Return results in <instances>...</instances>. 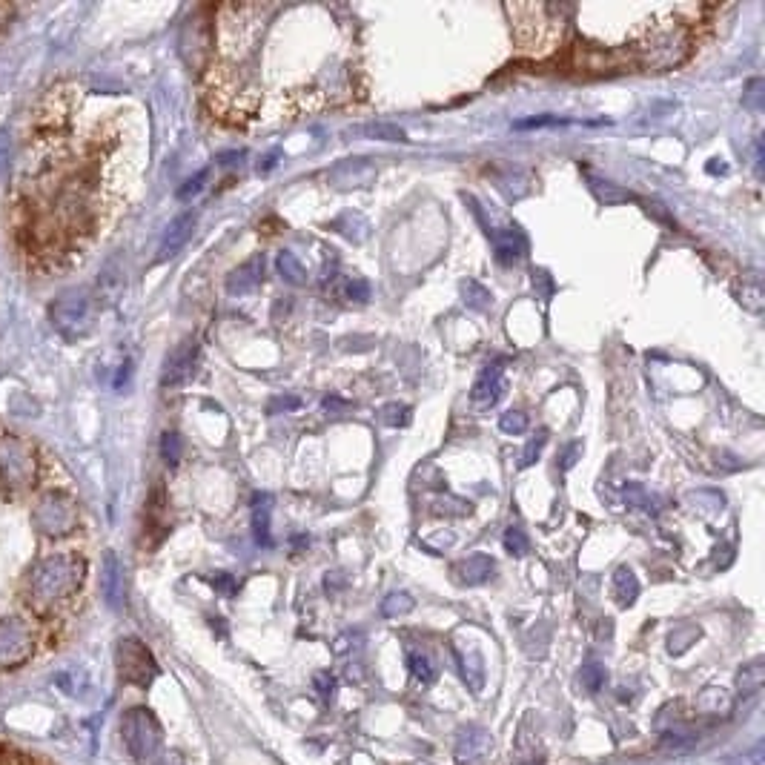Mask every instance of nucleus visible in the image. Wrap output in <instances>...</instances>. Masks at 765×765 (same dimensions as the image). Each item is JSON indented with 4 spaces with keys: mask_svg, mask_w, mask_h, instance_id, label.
<instances>
[{
    "mask_svg": "<svg viewBox=\"0 0 765 765\" xmlns=\"http://www.w3.org/2000/svg\"><path fill=\"white\" fill-rule=\"evenodd\" d=\"M298 407H301V399H298V396H278V399H273V402H270L267 413H270V416H278V413L298 410Z\"/></svg>",
    "mask_w": 765,
    "mask_h": 765,
    "instance_id": "72a5a7b5",
    "label": "nucleus"
},
{
    "mask_svg": "<svg viewBox=\"0 0 765 765\" xmlns=\"http://www.w3.org/2000/svg\"><path fill=\"white\" fill-rule=\"evenodd\" d=\"M195 364H198V341L184 339L164 362L161 387H181L195 373Z\"/></svg>",
    "mask_w": 765,
    "mask_h": 765,
    "instance_id": "1a4fd4ad",
    "label": "nucleus"
},
{
    "mask_svg": "<svg viewBox=\"0 0 765 765\" xmlns=\"http://www.w3.org/2000/svg\"><path fill=\"white\" fill-rule=\"evenodd\" d=\"M734 296L748 313H763V278H760V273H745L737 281Z\"/></svg>",
    "mask_w": 765,
    "mask_h": 765,
    "instance_id": "2eb2a0df",
    "label": "nucleus"
},
{
    "mask_svg": "<svg viewBox=\"0 0 765 765\" xmlns=\"http://www.w3.org/2000/svg\"><path fill=\"white\" fill-rule=\"evenodd\" d=\"M192 230H195V215L192 213L178 215L170 227L164 230V235H161V244H158V261H167V258H172V255L181 253V250L187 247V241H190Z\"/></svg>",
    "mask_w": 765,
    "mask_h": 765,
    "instance_id": "ddd939ff",
    "label": "nucleus"
},
{
    "mask_svg": "<svg viewBox=\"0 0 765 765\" xmlns=\"http://www.w3.org/2000/svg\"><path fill=\"white\" fill-rule=\"evenodd\" d=\"M339 407H344V402H339L336 396H333V399H324V410H339Z\"/></svg>",
    "mask_w": 765,
    "mask_h": 765,
    "instance_id": "37998d69",
    "label": "nucleus"
},
{
    "mask_svg": "<svg viewBox=\"0 0 765 765\" xmlns=\"http://www.w3.org/2000/svg\"><path fill=\"white\" fill-rule=\"evenodd\" d=\"M763 682H765V671L760 659L748 662L745 668H740V674H737V688H740V694H743V697L757 694V691L763 688Z\"/></svg>",
    "mask_w": 765,
    "mask_h": 765,
    "instance_id": "aec40b11",
    "label": "nucleus"
},
{
    "mask_svg": "<svg viewBox=\"0 0 765 765\" xmlns=\"http://www.w3.org/2000/svg\"><path fill=\"white\" fill-rule=\"evenodd\" d=\"M490 241H493V255L499 264L505 267H513L519 264L525 255H528V238L525 233L516 227V224H508V227H488Z\"/></svg>",
    "mask_w": 765,
    "mask_h": 765,
    "instance_id": "9d476101",
    "label": "nucleus"
},
{
    "mask_svg": "<svg viewBox=\"0 0 765 765\" xmlns=\"http://www.w3.org/2000/svg\"><path fill=\"white\" fill-rule=\"evenodd\" d=\"M413 611V596L410 594H390L382 602V614L387 619H399Z\"/></svg>",
    "mask_w": 765,
    "mask_h": 765,
    "instance_id": "393cba45",
    "label": "nucleus"
},
{
    "mask_svg": "<svg viewBox=\"0 0 765 765\" xmlns=\"http://www.w3.org/2000/svg\"><path fill=\"white\" fill-rule=\"evenodd\" d=\"M579 456H582V442H574V445L562 453V462H559V468L571 470L576 465V459H579Z\"/></svg>",
    "mask_w": 765,
    "mask_h": 765,
    "instance_id": "e433bc0d",
    "label": "nucleus"
},
{
    "mask_svg": "<svg viewBox=\"0 0 765 765\" xmlns=\"http://www.w3.org/2000/svg\"><path fill=\"white\" fill-rule=\"evenodd\" d=\"M708 172H725V164H708Z\"/></svg>",
    "mask_w": 765,
    "mask_h": 765,
    "instance_id": "a18cd8bd",
    "label": "nucleus"
},
{
    "mask_svg": "<svg viewBox=\"0 0 765 765\" xmlns=\"http://www.w3.org/2000/svg\"><path fill=\"white\" fill-rule=\"evenodd\" d=\"M344 298H350V301H356V304H364V301L370 298V284H367L364 278H350V281L344 284Z\"/></svg>",
    "mask_w": 765,
    "mask_h": 765,
    "instance_id": "2f4dec72",
    "label": "nucleus"
},
{
    "mask_svg": "<svg viewBox=\"0 0 765 765\" xmlns=\"http://www.w3.org/2000/svg\"><path fill=\"white\" fill-rule=\"evenodd\" d=\"M528 548H531V542H528L525 531H522L519 525H510L508 531H505V551H508L510 556H525Z\"/></svg>",
    "mask_w": 765,
    "mask_h": 765,
    "instance_id": "bb28decb",
    "label": "nucleus"
},
{
    "mask_svg": "<svg viewBox=\"0 0 765 765\" xmlns=\"http://www.w3.org/2000/svg\"><path fill=\"white\" fill-rule=\"evenodd\" d=\"M642 49H645L642 64L648 66V69H674V66H680L688 58L691 41H688V35L682 29H671V32L654 35L651 43L642 46Z\"/></svg>",
    "mask_w": 765,
    "mask_h": 765,
    "instance_id": "423d86ee",
    "label": "nucleus"
},
{
    "mask_svg": "<svg viewBox=\"0 0 765 765\" xmlns=\"http://www.w3.org/2000/svg\"><path fill=\"white\" fill-rule=\"evenodd\" d=\"M276 267H278V276L284 278L287 284H293V287H304V284H307V270L301 267V261L296 258V253L281 250L276 258Z\"/></svg>",
    "mask_w": 765,
    "mask_h": 765,
    "instance_id": "6ab92c4d",
    "label": "nucleus"
},
{
    "mask_svg": "<svg viewBox=\"0 0 765 765\" xmlns=\"http://www.w3.org/2000/svg\"><path fill=\"white\" fill-rule=\"evenodd\" d=\"M765 84L760 81V78H754L751 84L745 86V95H743V107L745 109H751V112H760L763 109V98H765Z\"/></svg>",
    "mask_w": 765,
    "mask_h": 765,
    "instance_id": "7c9ffc66",
    "label": "nucleus"
},
{
    "mask_svg": "<svg viewBox=\"0 0 765 765\" xmlns=\"http://www.w3.org/2000/svg\"><path fill=\"white\" fill-rule=\"evenodd\" d=\"M155 765H181V763H178V757H175V754H170V757H158Z\"/></svg>",
    "mask_w": 765,
    "mask_h": 765,
    "instance_id": "c03bdc74",
    "label": "nucleus"
},
{
    "mask_svg": "<svg viewBox=\"0 0 765 765\" xmlns=\"http://www.w3.org/2000/svg\"><path fill=\"white\" fill-rule=\"evenodd\" d=\"M104 596L112 608L121 605V599H124V574H121V562L115 553H107V559H104Z\"/></svg>",
    "mask_w": 765,
    "mask_h": 765,
    "instance_id": "f3484780",
    "label": "nucleus"
},
{
    "mask_svg": "<svg viewBox=\"0 0 765 765\" xmlns=\"http://www.w3.org/2000/svg\"><path fill=\"white\" fill-rule=\"evenodd\" d=\"M204 181H207V170L204 172H198L195 178H190L181 190H178V198H190V195H195V192H201V187H204Z\"/></svg>",
    "mask_w": 765,
    "mask_h": 765,
    "instance_id": "c9c22d12",
    "label": "nucleus"
},
{
    "mask_svg": "<svg viewBox=\"0 0 765 765\" xmlns=\"http://www.w3.org/2000/svg\"><path fill=\"white\" fill-rule=\"evenodd\" d=\"M502 393H505V367L502 362H493L488 364L482 373H479V379L473 382V390H470V399L476 404H496L502 399Z\"/></svg>",
    "mask_w": 765,
    "mask_h": 765,
    "instance_id": "f8f14e48",
    "label": "nucleus"
},
{
    "mask_svg": "<svg viewBox=\"0 0 765 765\" xmlns=\"http://www.w3.org/2000/svg\"><path fill=\"white\" fill-rule=\"evenodd\" d=\"M6 161H9V141H6V135H0V172L6 167Z\"/></svg>",
    "mask_w": 765,
    "mask_h": 765,
    "instance_id": "79ce46f5",
    "label": "nucleus"
},
{
    "mask_svg": "<svg viewBox=\"0 0 765 765\" xmlns=\"http://www.w3.org/2000/svg\"><path fill=\"white\" fill-rule=\"evenodd\" d=\"M370 135H382L384 141H404V132L396 127H370Z\"/></svg>",
    "mask_w": 765,
    "mask_h": 765,
    "instance_id": "ea45409f",
    "label": "nucleus"
},
{
    "mask_svg": "<svg viewBox=\"0 0 765 765\" xmlns=\"http://www.w3.org/2000/svg\"><path fill=\"white\" fill-rule=\"evenodd\" d=\"M32 634L21 619H3L0 622V668H15L32 654Z\"/></svg>",
    "mask_w": 765,
    "mask_h": 765,
    "instance_id": "6e6552de",
    "label": "nucleus"
},
{
    "mask_svg": "<svg viewBox=\"0 0 765 765\" xmlns=\"http://www.w3.org/2000/svg\"><path fill=\"white\" fill-rule=\"evenodd\" d=\"M86 579V562L78 553H52L35 562L26 576V599L32 608L46 611L66 602L81 591Z\"/></svg>",
    "mask_w": 765,
    "mask_h": 765,
    "instance_id": "f257e3e1",
    "label": "nucleus"
},
{
    "mask_svg": "<svg viewBox=\"0 0 765 765\" xmlns=\"http://www.w3.org/2000/svg\"><path fill=\"white\" fill-rule=\"evenodd\" d=\"M0 479L18 488H26L35 479V459L15 436H0Z\"/></svg>",
    "mask_w": 765,
    "mask_h": 765,
    "instance_id": "0eeeda50",
    "label": "nucleus"
},
{
    "mask_svg": "<svg viewBox=\"0 0 765 765\" xmlns=\"http://www.w3.org/2000/svg\"><path fill=\"white\" fill-rule=\"evenodd\" d=\"M213 588H218L221 594H227V596H233L235 591H238V585H235V579L230 574H218V576H215Z\"/></svg>",
    "mask_w": 765,
    "mask_h": 765,
    "instance_id": "58836bf2",
    "label": "nucleus"
},
{
    "mask_svg": "<svg viewBox=\"0 0 765 765\" xmlns=\"http://www.w3.org/2000/svg\"><path fill=\"white\" fill-rule=\"evenodd\" d=\"M545 445H548V430H539V433H536V439H531L528 447H525L519 468H531V465H536V462H539V456H542V450H545Z\"/></svg>",
    "mask_w": 765,
    "mask_h": 765,
    "instance_id": "cd10ccee",
    "label": "nucleus"
},
{
    "mask_svg": "<svg viewBox=\"0 0 765 765\" xmlns=\"http://www.w3.org/2000/svg\"><path fill=\"white\" fill-rule=\"evenodd\" d=\"M270 510H273V496L270 493H255L253 496V536L258 545H270Z\"/></svg>",
    "mask_w": 765,
    "mask_h": 765,
    "instance_id": "dca6fc26",
    "label": "nucleus"
},
{
    "mask_svg": "<svg viewBox=\"0 0 765 765\" xmlns=\"http://www.w3.org/2000/svg\"><path fill=\"white\" fill-rule=\"evenodd\" d=\"M313 685H316V691H319L324 700H327V697L333 694V677H330L327 671H319V674L313 677Z\"/></svg>",
    "mask_w": 765,
    "mask_h": 765,
    "instance_id": "4c0bfd02",
    "label": "nucleus"
},
{
    "mask_svg": "<svg viewBox=\"0 0 765 765\" xmlns=\"http://www.w3.org/2000/svg\"><path fill=\"white\" fill-rule=\"evenodd\" d=\"M181 453H184L181 436H178V433H164V436H161V456H164V462H167V465H178V462H181Z\"/></svg>",
    "mask_w": 765,
    "mask_h": 765,
    "instance_id": "c85d7f7f",
    "label": "nucleus"
},
{
    "mask_svg": "<svg viewBox=\"0 0 765 765\" xmlns=\"http://www.w3.org/2000/svg\"><path fill=\"white\" fill-rule=\"evenodd\" d=\"M582 682H585V685H588L591 691H596V688H599V685L605 682V671H602L599 665H588V668L582 671Z\"/></svg>",
    "mask_w": 765,
    "mask_h": 765,
    "instance_id": "f704fd0d",
    "label": "nucleus"
},
{
    "mask_svg": "<svg viewBox=\"0 0 765 765\" xmlns=\"http://www.w3.org/2000/svg\"><path fill=\"white\" fill-rule=\"evenodd\" d=\"M591 181V192H594L596 198L605 204V207H614V204H625V201H634V195L628 190H619L617 184H611V181H602V178H588Z\"/></svg>",
    "mask_w": 765,
    "mask_h": 765,
    "instance_id": "412c9836",
    "label": "nucleus"
},
{
    "mask_svg": "<svg viewBox=\"0 0 765 765\" xmlns=\"http://www.w3.org/2000/svg\"><path fill=\"white\" fill-rule=\"evenodd\" d=\"M754 170H757V175L763 172V138L754 141Z\"/></svg>",
    "mask_w": 765,
    "mask_h": 765,
    "instance_id": "a19ab883",
    "label": "nucleus"
},
{
    "mask_svg": "<svg viewBox=\"0 0 765 765\" xmlns=\"http://www.w3.org/2000/svg\"><path fill=\"white\" fill-rule=\"evenodd\" d=\"M493 571H496V562L485 553H473V556L453 565V576H456L459 585H482L493 576Z\"/></svg>",
    "mask_w": 765,
    "mask_h": 765,
    "instance_id": "4468645a",
    "label": "nucleus"
},
{
    "mask_svg": "<svg viewBox=\"0 0 765 765\" xmlns=\"http://www.w3.org/2000/svg\"><path fill=\"white\" fill-rule=\"evenodd\" d=\"M32 522L46 536H64V533H69L78 525V508H75V502L66 493L49 490L41 502L35 505Z\"/></svg>",
    "mask_w": 765,
    "mask_h": 765,
    "instance_id": "20e7f679",
    "label": "nucleus"
},
{
    "mask_svg": "<svg viewBox=\"0 0 765 765\" xmlns=\"http://www.w3.org/2000/svg\"><path fill=\"white\" fill-rule=\"evenodd\" d=\"M413 419V410L402 402H390L382 407V422L387 427H407Z\"/></svg>",
    "mask_w": 765,
    "mask_h": 765,
    "instance_id": "b1692460",
    "label": "nucleus"
},
{
    "mask_svg": "<svg viewBox=\"0 0 765 765\" xmlns=\"http://www.w3.org/2000/svg\"><path fill=\"white\" fill-rule=\"evenodd\" d=\"M115 665H118L121 680L129 682V685H138V688H147L149 682L158 677V665H155V659L149 654V648L135 637H127L118 642Z\"/></svg>",
    "mask_w": 765,
    "mask_h": 765,
    "instance_id": "39448f33",
    "label": "nucleus"
},
{
    "mask_svg": "<svg viewBox=\"0 0 765 765\" xmlns=\"http://www.w3.org/2000/svg\"><path fill=\"white\" fill-rule=\"evenodd\" d=\"M264 267H267L264 253L250 255L241 267H235L233 273H230V278H227L230 296H250V293H255V290L264 284Z\"/></svg>",
    "mask_w": 765,
    "mask_h": 765,
    "instance_id": "9b49d317",
    "label": "nucleus"
},
{
    "mask_svg": "<svg viewBox=\"0 0 765 765\" xmlns=\"http://www.w3.org/2000/svg\"><path fill=\"white\" fill-rule=\"evenodd\" d=\"M407 665H410L413 677L419 682L430 685V682L436 680V665H433V659L427 657L425 651H410V654H407Z\"/></svg>",
    "mask_w": 765,
    "mask_h": 765,
    "instance_id": "5701e85b",
    "label": "nucleus"
},
{
    "mask_svg": "<svg viewBox=\"0 0 765 765\" xmlns=\"http://www.w3.org/2000/svg\"><path fill=\"white\" fill-rule=\"evenodd\" d=\"M49 313H52V324L66 339H78L92 327V298L86 290H69L55 298Z\"/></svg>",
    "mask_w": 765,
    "mask_h": 765,
    "instance_id": "7ed1b4c3",
    "label": "nucleus"
},
{
    "mask_svg": "<svg viewBox=\"0 0 765 765\" xmlns=\"http://www.w3.org/2000/svg\"><path fill=\"white\" fill-rule=\"evenodd\" d=\"M533 290H536V296L542 298V301H548L553 296V278L545 270H536L533 273Z\"/></svg>",
    "mask_w": 765,
    "mask_h": 765,
    "instance_id": "473e14b6",
    "label": "nucleus"
},
{
    "mask_svg": "<svg viewBox=\"0 0 765 765\" xmlns=\"http://www.w3.org/2000/svg\"><path fill=\"white\" fill-rule=\"evenodd\" d=\"M657 496H651L648 490L642 488V485H631L628 488V505H639L642 510H648V513H657L659 505Z\"/></svg>",
    "mask_w": 765,
    "mask_h": 765,
    "instance_id": "c756f323",
    "label": "nucleus"
},
{
    "mask_svg": "<svg viewBox=\"0 0 765 765\" xmlns=\"http://www.w3.org/2000/svg\"><path fill=\"white\" fill-rule=\"evenodd\" d=\"M499 427H502V433H508V436H522V433L528 430V413H522V410H508V413H502Z\"/></svg>",
    "mask_w": 765,
    "mask_h": 765,
    "instance_id": "a878e982",
    "label": "nucleus"
},
{
    "mask_svg": "<svg viewBox=\"0 0 765 765\" xmlns=\"http://www.w3.org/2000/svg\"><path fill=\"white\" fill-rule=\"evenodd\" d=\"M462 301L468 304L470 310H476V313H485L490 304H493V296H490V290L485 287V284H479V281L468 278V281L462 284Z\"/></svg>",
    "mask_w": 765,
    "mask_h": 765,
    "instance_id": "4be33fe9",
    "label": "nucleus"
},
{
    "mask_svg": "<svg viewBox=\"0 0 765 765\" xmlns=\"http://www.w3.org/2000/svg\"><path fill=\"white\" fill-rule=\"evenodd\" d=\"M611 588H614V599H617L619 608H631L634 602H637L639 596V579L637 574L631 571V568H617V574H614V582H611Z\"/></svg>",
    "mask_w": 765,
    "mask_h": 765,
    "instance_id": "a211bd4d",
    "label": "nucleus"
},
{
    "mask_svg": "<svg viewBox=\"0 0 765 765\" xmlns=\"http://www.w3.org/2000/svg\"><path fill=\"white\" fill-rule=\"evenodd\" d=\"M121 737L127 743L129 754L138 763H155L161 754V743H164V731L155 720V714L149 708H129L121 720Z\"/></svg>",
    "mask_w": 765,
    "mask_h": 765,
    "instance_id": "f03ea898",
    "label": "nucleus"
}]
</instances>
